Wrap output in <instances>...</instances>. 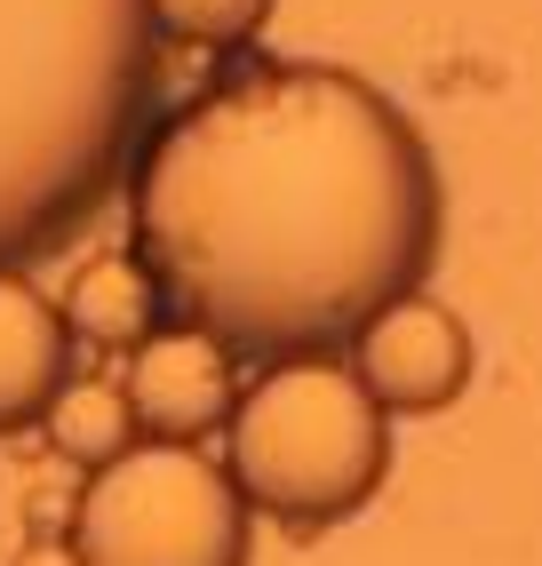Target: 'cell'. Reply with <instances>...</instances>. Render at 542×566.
Masks as SVG:
<instances>
[{"mask_svg":"<svg viewBox=\"0 0 542 566\" xmlns=\"http://www.w3.org/2000/svg\"><path fill=\"white\" fill-rule=\"evenodd\" d=\"M136 255L231 352H327L423 287L447 184L423 128L343 64H248L136 153Z\"/></svg>","mask_w":542,"mask_h":566,"instance_id":"cell-1","label":"cell"},{"mask_svg":"<svg viewBox=\"0 0 542 566\" xmlns=\"http://www.w3.org/2000/svg\"><path fill=\"white\" fill-rule=\"evenodd\" d=\"M152 41L144 0H0V263L56 248L121 184Z\"/></svg>","mask_w":542,"mask_h":566,"instance_id":"cell-2","label":"cell"},{"mask_svg":"<svg viewBox=\"0 0 542 566\" xmlns=\"http://www.w3.org/2000/svg\"><path fill=\"white\" fill-rule=\"evenodd\" d=\"M231 486L248 511L280 526H335L352 518L383 471H392V415L367 399V384L343 359L288 352L223 415Z\"/></svg>","mask_w":542,"mask_h":566,"instance_id":"cell-3","label":"cell"},{"mask_svg":"<svg viewBox=\"0 0 542 566\" xmlns=\"http://www.w3.org/2000/svg\"><path fill=\"white\" fill-rule=\"evenodd\" d=\"M72 551L81 566H248L256 511L200 447L144 439L88 471Z\"/></svg>","mask_w":542,"mask_h":566,"instance_id":"cell-4","label":"cell"},{"mask_svg":"<svg viewBox=\"0 0 542 566\" xmlns=\"http://www.w3.org/2000/svg\"><path fill=\"white\" fill-rule=\"evenodd\" d=\"M352 375L383 415H439L471 384V327H462L439 295H392L383 312L352 327Z\"/></svg>","mask_w":542,"mask_h":566,"instance_id":"cell-5","label":"cell"},{"mask_svg":"<svg viewBox=\"0 0 542 566\" xmlns=\"http://www.w3.org/2000/svg\"><path fill=\"white\" fill-rule=\"evenodd\" d=\"M128 415L144 439H208L223 431L231 399H240V375H231V344H216L208 327H152L144 344L128 352Z\"/></svg>","mask_w":542,"mask_h":566,"instance_id":"cell-6","label":"cell"},{"mask_svg":"<svg viewBox=\"0 0 542 566\" xmlns=\"http://www.w3.org/2000/svg\"><path fill=\"white\" fill-rule=\"evenodd\" d=\"M72 384V327L17 263H0V431H32Z\"/></svg>","mask_w":542,"mask_h":566,"instance_id":"cell-7","label":"cell"},{"mask_svg":"<svg viewBox=\"0 0 542 566\" xmlns=\"http://www.w3.org/2000/svg\"><path fill=\"white\" fill-rule=\"evenodd\" d=\"M64 327L72 344L96 352H136L152 327H160V280L144 272V255H88L64 287Z\"/></svg>","mask_w":542,"mask_h":566,"instance_id":"cell-8","label":"cell"},{"mask_svg":"<svg viewBox=\"0 0 542 566\" xmlns=\"http://www.w3.org/2000/svg\"><path fill=\"white\" fill-rule=\"evenodd\" d=\"M41 431H49V447H56L64 463L96 471V463H112L128 447L136 415H128V391L121 384H64L49 399V415H41Z\"/></svg>","mask_w":542,"mask_h":566,"instance_id":"cell-9","label":"cell"},{"mask_svg":"<svg viewBox=\"0 0 542 566\" xmlns=\"http://www.w3.org/2000/svg\"><path fill=\"white\" fill-rule=\"evenodd\" d=\"M144 9H152V32H168L184 49H248L280 0H144Z\"/></svg>","mask_w":542,"mask_h":566,"instance_id":"cell-10","label":"cell"},{"mask_svg":"<svg viewBox=\"0 0 542 566\" xmlns=\"http://www.w3.org/2000/svg\"><path fill=\"white\" fill-rule=\"evenodd\" d=\"M17 566H81V551H72V535H64V543H24Z\"/></svg>","mask_w":542,"mask_h":566,"instance_id":"cell-11","label":"cell"}]
</instances>
